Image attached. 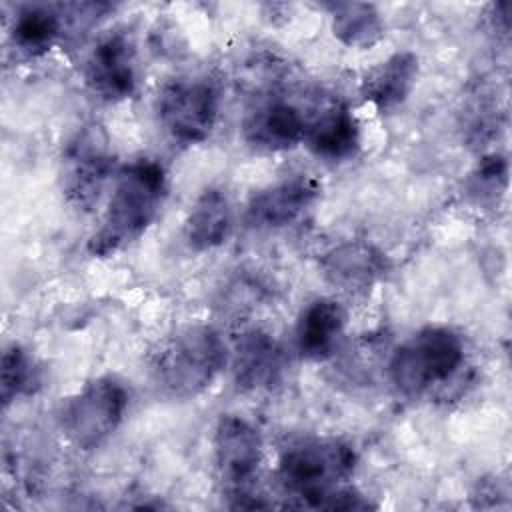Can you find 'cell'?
Masks as SVG:
<instances>
[{
  "mask_svg": "<svg viewBox=\"0 0 512 512\" xmlns=\"http://www.w3.org/2000/svg\"><path fill=\"white\" fill-rule=\"evenodd\" d=\"M166 188V170L160 162L138 158L124 164L114 176L102 222L86 250L94 258H108L134 244L156 220Z\"/></svg>",
  "mask_w": 512,
  "mask_h": 512,
  "instance_id": "cell-1",
  "label": "cell"
},
{
  "mask_svg": "<svg viewBox=\"0 0 512 512\" xmlns=\"http://www.w3.org/2000/svg\"><path fill=\"white\" fill-rule=\"evenodd\" d=\"M356 470L354 448L330 436H306L282 448L276 476L298 506L332 508Z\"/></svg>",
  "mask_w": 512,
  "mask_h": 512,
  "instance_id": "cell-2",
  "label": "cell"
},
{
  "mask_svg": "<svg viewBox=\"0 0 512 512\" xmlns=\"http://www.w3.org/2000/svg\"><path fill=\"white\" fill-rule=\"evenodd\" d=\"M228 362V350L208 324L182 326L166 336L150 356V376L160 394L190 400L206 392Z\"/></svg>",
  "mask_w": 512,
  "mask_h": 512,
  "instance_id": "cell-3",
  "label": "cell"
},
{
  "mask_svg": "<svg viewBox=\"0 0 512 512\" xmlns=\"http://www.w3.org/2000/svg\"><path fill=\"white\" fill-rule=\"evenodd\" d=\"M464 364V342L446 326H426L394 348L388 376L404 396H422L448 382Z\"/></svg>",
  "mask_w": 512,
  "mask_h": 512,
  "instance_id": "cell-4",
  "label": "cell"
},
{
  "mask_svg": "<svg viewBox=\"0 0 512 512\" xmlns=\"http://www.w3.org/2000/svg\"><path fill=\"white\" fill-rule=\"evenodd\" d=\"M126 410V386L114 376H98L62 404L60 428L74 448L88 452L118 430Z\"/></svg>",
  "mask_w": 512,
  "mask_h": 512,
  "instance_id": "cell-5",
  "label": "cell"
},
{
  "mask_svg": "<svg viewBox=\"0 0 512 512\" xmlns=\"http://www.w3.org/2000/svg\"><path fill=\"white\" fill-rule=\"evenodd\" d=\"M220 114V88L210 76H178L158 94V118L168 136L194 146L204 142Z\"/></svg>",
  "mask_w": 512,
  "mask_h": 512,
  "instance_id": "cell-6",
  "label": "cell"
},
{
  "mask_svg": "<svg viewBox=\"0 0 512 512\" xmlns=\"http://www.w3.org/2000/svg\"><path fill=\"white\" fill-rule=\"evenodd\" d=\"M212 456L218 482L234 506L246 508L264 460V444L258 428L238 414H222L212 434Z\"/></svg>",
  "mask_w": 512,
  "mask_h": 512,
  "instance_id": "cell-7",
  "label": "cell"
},
{
  "mask_svg": "<svg viewBox=\"0 0 512 512\" xmlns=\"http://www.w3.org/2000/svg\"><path fill=\"white\" fill-rule=\"evenodd\" d=\"M112 152L104 130L96 124L82 126L70 140L62 160V192L82 212H90L112 174Z\"/></svg>",
  "mask_w": 512,
  "mask_h": 512,
  "instance_id": "cell-8",
  "label": "cell"
},
{
  "mask_svg": "<svg viewBox=\"0 0 512 512\" xmlns=\"http://www.w3.org/2000/svg\"><path fill=\"white\" fill-rule=\"evenodd\" d=\"M84 80L90 92L108 104L128 100L138 84L132 36L124 30L104 34L86 58Z\"/></svg>",
  "mask_w": 512,
  "mask_h": 512,
  "instance_id": "cell-9",
  "label": "cell"
},
{
  "mask_svg": "<svg viewBox=\"0 0 512 512\" xmlns=\"http://www.w3.org/2000/svg\"><path fill=\"white\" fill-rule=\"evenodd\" d=\"M320 182L294 174L254 192L246 204V224L256 230H276L294 224L320 196Z\"/></svg>",
  "mask_w": 512,
  "mask_h": 512,
  "instance_id": "cell-10",
  "label": "cell"
},
{
  "mask_svg": "<svg viewBox=\"0 0 512 512\" xmlns=\"http://www.w3.org/2000/svg\"><path fill=\"white\" fill-rule=\"evenodd\" d=\"M306 120L296 106L284 100H264L242 118V138L262 152H284L304 142Z\"/></svg>",
  "mask_w": 512,
  "mask_h": 512,
  "instance_id": "cell-11",
  "label": "cell"
},
{
  "mask_svg": "<svg viewBox=\"0 0 512 512\" xmlns=\"http://www.w3.org/2000/svg\"><path fill=\"white\" fill-rule=\"evenodd\" d=\"M346 330V310L334 298L308 302L296 322L294 340L302 358L322 362L334 356Z\"/></svg>",
  "mask_w": 512,
  "mask_h": 512,
  "instance_id": "cell-12",
  "label": "cell"
},
{
  "mask_svg": "<svg viewBox=\"0 0 512 512\" xmlns=\"http://www.w3.org/2000/svg\"><path fill=\"white\" fill-rule=\"evenodd\" d=\"M280 370L282 348L270 332L252 328L238 336L232 352V376L238 390L268 388L276 382Z\"/></svg>",
  "mask_w": 512,
  "mask_h": 512,
  "instance_id": "cell-13",
  "label": "cell"
},
{
  "mask_svg": "<svg viewBox=\"0 0 512 512\" xmlns=\"http://www.w3.org/2000/svg\"><path fill=\"white\" fill-rule=\"evenodd\" d=\"M304 144L326 162L348 160L360 148V122L348 106L330 104L306 122Z\"/></svg>",
  "mask_w": 512,
  "mask_h": 512,
  "instance_id": "cell-14",
  "label": "cell"
},
{
  "mask_svg": "<svg viewBox=\"0 0 512 512\" xmlns=\"http://www.w3.org/2000/svg\"><path fill=\"white\" fill-rule=\"evenodd\" d=\"M324 276L342 290H368L388 272V258L372 244L352 240L324 254L320 262Z\"/></svg>",
  "mask_w": 512,
  "mask_h": 512,
  "instance_id": "cell-15",
  "label": "cell"
},
{
  "mask_svg": "<svg viewBox=\"0 0 512 512\" xmlns=\"http://www.w3.org/2000/svg\"><path fill=\"white\" fill-rule=\"evenodd\" d=\"M418 70L420 64L414 52H396L366 72L360 92L376 110L392 112L412 94L418 80Z\"/></svg>",
  "mask_w": 512,
  "mask_h": 512,
  "instance_id": "cell-16",
  "label": "cell"
},
{
  "mask_svg": "<svg viewBox=\"0 0 512 512\" xmlns=\"http://www.w3.org/2000/svg\"><path fill=\"white\" fill-rule=\"evenodd\" d=\"M232 228V206L222 188H204L192 202L184 220V240L194 252L220 248Z\"/></svg>",
  "mask_w": 512,
  "mask_h": 512,
  "instance_id": "cell-17",
  "label": "cell"
},
{
  "mask_svg": "<svg viewBox=\"0 0 512 512\" xmlns=\"http://www.w3.org/2000/svg\"><path fill=\"white\" fill-rule=\"evenodd\" d=\"M62 28V6L28 4L16 12L10 26V40L12 46L26 58H38L56 44Z\"/></svg>",
  "mask_w": 512,
  "mask_h": 512,
  "instance_id": "cell-18",
  "label": "cell"
},
{
  "mask_svg": "<svg viewBox=\"0 0 512 512\" xmlns=\"http://www.w3.org/2000/svg\"><path fill=\"white\" fill-rule=\"evenodd\" d=\"M334 36L350 48H370L384 38L380 10L368 2H330L326 4Z\"/></svg>",
  "mask_w": 512,
  "mask_h": 512,
  "instance_id": "cell-19",
  "label": "cell"
},
{
  "mask_svg": "<svg viewBox=\"0 0 512 512\" xmlns=\"http://www.w3.org/2000/svg\"><path fill=\"white\" fill-rule=\"evenodd\" d=\"M36 382V368L20 344H10L2 352L0 362V400L8 408L10 402L28 394Z\"/></svg>",
  "mask_w": 512,
  "mask_h": 512,
  "instance_id": "cell-20",
  "label": "cell"
}]
</instances>
